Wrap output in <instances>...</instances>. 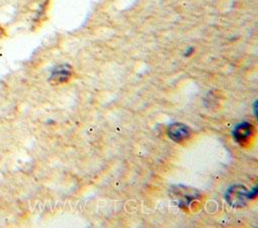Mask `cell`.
<instances>
[{"instance_id": "6da1fadb", "label": "cell", "mask_w": 258, "mask_h": 228, "mask_svg": "<svg viewBox=\"0 0 258 228\" xmlns=\"http://www.w3.org/2000/svg\"><path fill=\"white\" fill-rule=\"evenodd\" d=\"M256 194H257L256 187L252 191L248 192L244 186L236 185L228 190L226 194V198L231 206L242 207L246 204L248 200L255 198Z\"/></svg>"}, {"instance_id": "7a4b0ae2", "label": "cell", "mask_w": 258, "mask_h": 228, "mask_svg": "<svg viewBox=\"0 0 258 228\" xmlns=\"http://www.w3.org/2000/svg\"><path fill=\"white\" fill-rule=\"evenodd\" d=\"M254 134L255 129L253 125L248 122H244L235 127L233 137L239 145L244 146L251 143V139L254 137Z\"/></svg>"}, {"instance_id": "3957f363", "label": "cell", "mask_w": 258, "mask_h": 228, "mask_svg": "<svg viewBox=\"0 0 258 228\" xmlns=\"http://www.w3.org/2000/svg\"><path fill=\"white\" fill-rule=\"evenodd\" d=\"M168 137L175 143H182L190 137V129L181 123H174L167 129Z\"/></svg>"}, {"instance_id": "277c9868", "label": "cell", "mask_w": 258, "mask_h": 228, "mask_svg": "<svg viewBox=\"0 0 258 228\" xmlns=\"http://www.w3.org/2000/svg\"><path fill=\"white\" fill-rule=\"evenodd\" d=\"M72 74V68L69 65H59L55 67L50 74V80L54 81L55 83H61L67 81Z\"/></svg>"}]
</instances>
